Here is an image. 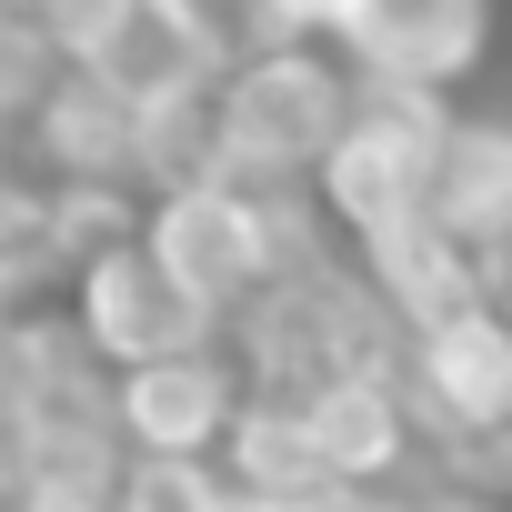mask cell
Returning a JSON list of instances; mask_svg holds the SVG:
<instances>
[{"instance_id":"6da1fadb","label":"cell","mask_w":512,"mask_h":512,"mask_svg":"<svg viewBox=\"0 0 512 512\" xmlns=\"http://www.w3.org/2000/svg\"><path fill=\"white\" fill-rule=\"evenodd\" d=\"M211 181H241V191H262V201H292L312 191L322 151L342 141L352 121V71L332 41H282L262 61H241L211 81Z\"/></svg>"},{"instance_id":"277c9868","label":"cell","mask_w":512,"mask_h":512,"mask_svg":"<svg viewBox=\"0 0 512 512\" xmlns=\"http://www.w3.org/2000/svg\"><path fill=\"white\" fill-rule=\"evenodd\" d=\"M392 382L412 402L422 472H472L482 482V442L512 432V322H502V302H462V312L402 332Z\"/></svg>"},{"instance_id":"d6986e66","label":"cell","mask_w":512,"mask_h":512,"mask_svg":"<svg viewBox=\"0 0 512 512\" xmlns=\"http://www.w3.org/2000/svg\"><path fill=\"white\" fill-rule=\"evenodd\" d=\"M482 492L512 512V432H492V442H482Z\"/></svg>"},{"instance_id":"e0dca14e","label":"cell","mask_w":512,"mask_h":512,"mask_svg":"<svg viewBox=\"0 0 512 512\" xmlns=\"http://www.w3.org/2000/svg\"><path fill=\"white\" fill-rule=\"evenodd\" d=\"M231 482L221 462H121L111 482V512H221Z\"/></svg>"},{"instance_id":"3957f363","label":"cell","mask_w":512,"mask_h":512,"mask_svg":"<svg viewBox=\"0 0 512 512\" xmlns=\"http://www.w3.org/2000/svg\"><path fill=\"white\" fill-rule=\"evenodd\" d=\"M452 111H462V101H442V91L352 81V121H342V141L322 151L312 191H302L332 251H362L372 231H392V221L422 211V181H432V151H442Z\"/></svg>"},{"instance_id":"7a4b0ae2","label":"cell","mask_w":512,"mask_h":512,"mask_svg":"<svg viewBox=\"0 0 512 512\" xmlns=\"http://www.w3.org/2000/svg\"><path fill=\"white\" fill-rule=\"evenodd\" d=\"M141 251L211 312V322H231L262 282H282L302 251H322V221H312V201L292 191V201H262V191H241V181H181V191H151L141 201Z\"/></svg>"},{"instance_id":"9a60e30c","label":"cell","mask_w":512,"mask_h":512,"mask_svg":"<svg viewBox=\"0 0 512 512\" xmlns=\"http://www.w3.org/2000/svg\"><path fill=\"white\" fill-rule=\"evenodd\" d=\"M151 11L201 51V71H211V81H221V71H241V61H262V51H282V41H302L282 0H151Z\"/></svg>"},{"instance_id":"ac0fdd59","label":"cell","mask_w":512,"mask_h":512,"mask_svg":"<svg viewBox=\"0 0 512 512\" xmlns=\"http://www.w3.org/2000/svg\"><path fill=\"white\" fill-rule=\"evenodd\" d=\"M121 11H131V0H21V21H31V31H41L61 61H81V51H91V41H101Z\"/></svg>"},{"instance_id":"8992f818","label":"cell","mask_w":512,"mask_h":512,"mask_svg":"<svg viewBox=\"0 0 512 512\" xmlns=\"http://www.w3.org/2000/svg\"><path fill=\"white\" fill-rule=\"evenodd\" d=\"M322 41L342 51L352 81H392V91H462L492 61V0H342L322 21Z\"/></svg>"},{"instance_id":"5bb4252c","label":"cell","mask_w":512,"mask_h":512,"mask_svg":"<svg viewBox=\"0 0 512 512\" xmlns=\"http://www.w3.org/2000/svg\"><path fill=\"white\" fill-rule=\"evenodd\" d=\"M221 482H231L241 502H292V512L332 502V482H322V462H312L292 402H241V422H231V442H221Z\"/></svg>"},{"instance_id":"4fadbf2b","label":"cell","mask_w":512,"mask_h":512,"mask_svg":"<svg viewBox=\"0 0 512 512\" xmlns=\"http://www.w3.org/2000/svg\"><path fill=\"white\" fill-rule=\"evenodd\" d=\"M81 262L71 241V211L51 181H31L21 161H0V312L31 322V312H61V282Z\"/></svg>"},{"instance_id":"2e32d148","label":"cell","mask_w":512,"mask_h":512,"mask_svg":"<svg viewBox=\"0 0 512 512\" xmlns=\"http://www.w3.org/2000/svg\"><path fill=\"white\" fill-rule=\"evenodd\" d=\"M61 71H71V61H61L21 11H0V161L21 151V131H31V111H41V91H51Z\"/></svg>"},{"instance_id":"30bf717a","label":"cell","mask_w":512,"mask_h":512,"mask_svg":"<svg viewBox=\"0 0 512 512\" xmlns=\"http://www.w3.org/2000/svg\"><path fill=\"white\" fill-rule=\"evenodd\" d=\"M342 262L362 272V292L382 302L392 332H422V322H442V312H462V302H492V262H472V251H462L432 211L372 231L362 251H342Z\"/></svg>"},{"instance_id":"7c38bea8","label":"cell","mask_w":512,"mask_h":512,"mask_svg":"<svg viewBox=\"0 0 512 512\" xmlns=\"http://www.w3.org/2000/svg\"><path fill=\"white\" fill-rule=\"evenodd\" d=\"M71 71H91V81H101L131 121H171V111H191V101L211 91L201 51H191V41L151 11V0H131V11H121V21H111V31L71 61Z\"/></svg>"},{"instance_id":"9c48e42d","label":"cell","mask_w":512,"mask_h":512,"mask_svg":"<svg viewBox=\"0 0 512 512\" xmlns=\"http://www.w3.org/2000/svg\"><path fill=\"white\" fill-rule=\"evenodd\" d=\"M31 181L51 191H111V201H141V121L91 81V71H61L11 151Z\"/></svg>"},{"instance_id":"44dd1931","label":"cell","mask_w":512,"mask_h":512,"mask_svg":"<svg viewBox=\"0 0 512 512\" xmlns=\"http://www.w3.org/2000/svg\"><path fill=\"white\" fill-rule=\"evenodd\" d=\"M492 302H502V322H512V282H502V292H492Z\"/></svg>"},{"instance_id":"ffe728a7","label":"cell","mask_w":512,"mask_h":512,"mask_svg":"<svg viewBox=\"0 0 512 512\" xmlns=\"http://www.w3.org/2000/svg\"><path fill=\"white\" fill-rule=\"evenodd\" d=\"M282 11H292V31H312V41H322V21L342 11V0H282Z\"/></svg>"},{"instance_id":"8fae6325","label":"cell","mask_w":512,"mask_h":512,"mask_svg":"<svg viewBox=\"0 0 512 512\" xmlns=\"http://www.w3.org/2000/svg\"><path fill=\"white\" fill-rule=\"evenodd\" d=\"M422 211L472 262L512 251V111H452V131L432 151V181H422Z\"/></svg>"},{"instance_id":"52a82bcc","label":"cell","mask_w":512,"mask_h":512,"mask_svg":"<svg viewBox=\"0 0 512 512\" xmlns=\"http://www.w3.org/2000/svg\"><path fill=\"white\" fill-rule=\"evenodd\" d=\"M241 372L231 352H171V362H141V372H111V432H121V462H221L231 422H241Z\"/></svg>"},{"instance_id":"ba28073f","label":"cell","mask_w":512,"mask_h":512,"mask_svg":"<svg viewBox=\"0 0 512 512\" xmlns=\"http://www.w3.org/2000/svg\"><path fill=\"white\" fill-rule=\"evenodd\" d=\"M292 422L332 492H392L422 472V432H412V402L392 372H332V382L292 392Z\"/></svg>"},{"instance_id":"5b68a950","label":"cell","mask_w":512,"mask_h":512,"mask_svg":"<svg viewBox=\"0 0 512 512\" xmlns=\"http://www.w3.org/2000/svg\"><path fill=\"white\" fill-rule=\"evenodd\" d=\"M61 322H71V342L101 372H141V362H171V352H211L221 342V322L141 251V231H121V241H101V251L71 262Z\"/></svg>"}]
</instances>
